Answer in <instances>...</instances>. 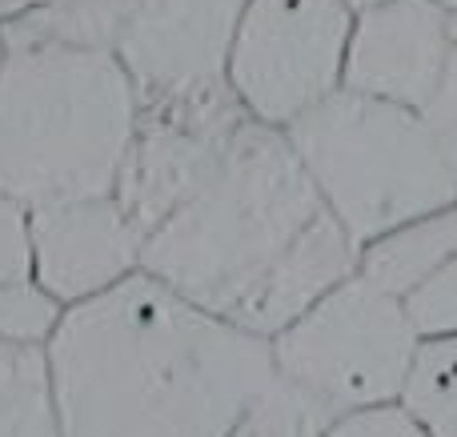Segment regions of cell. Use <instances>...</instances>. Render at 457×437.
Wrapping results in <instances>:
<instances>
[{
    "label": "cell",
    "mask_w": 457,
    "mask_h": 437,
    "mask_svg": "<svg viewBox=\"0 0 457 437\" xmlns=\"http://www.w3.org/2000/svg\"><path fill=\"white\" fill-rule=\"evenodd\" d=\"M450 257H457V205L373 241L357 257V273L381 285L386 293L405 297Z\"/></svg>",
    "instance_id": "obj_11"
},
{
    "label": "cell",
    "mask_w": 457,
    "mask_h": 437,
    "mask_svg": "<svg viewBox=\"0 0 457 437\" xmlns=\"http://www.w3.org/2000/svg\"><path fill=\"white\" fill-rule=\"evenodd\" d=\"M337 422L341 414L333 406H325L321 398L277 374L269 390L249 406V414L241 417L233 437H325Z\"/></svg>",
    "instance_id": "obj_14"
},
{
    "label": "cell",
    "mask_w": 457,
    "mask_h": 437,
    "mask_svg": "<svg viewBox=\"0 0 457 437\" xmlns=\"http://www.w3.org/2000/svg\"><path fill=\"white\" fill-rule=\"evenodd\" d=\"M32 281L72 309L141 273L145 237L112 197L72 201L29 213Z\"/></svg>",
    "instance_id": "obj_10"
},
{
    "label": "cell",
    "mask_w": 457,
    "mask_h": 437,
    "mask_svg": "<svg viewBox=\"0 0 457 437\" xmlns=\"http://www.w3.org/2000/svg\"><path fill=\"white\" fill-rule=\"evenodd\" d=\"M285 136L357 253L457 205L445 144L418 109L341 88Z\"/></svg>",
    "instance_id": "obj_4"
},
{
    "label": "cell",
    "mask_w": 457,
    "mask_h": 437,
    "mask_svg": "<svg viewBox=\"0 0 457 437\" xmlns=\"http://www.w3.org/2000/svg\"><path fill=\"white\" fill-rule=\"evenodd\" d=\"M437 4H445V8H450V12L457 16V0H437Z\"/></svg>",
    "instance_id": "obj_22"
},
{
    "label": "cell",
    "mask_w": 457,
    "mask_h": 437,
    "mask_svg": "<svg viewBox=\"0 0 457 437\" xmlns=\"http://www.w3.org/2000/svg\"><path fill=\"white\" fill-rule=\"evenodd\" d=\"M357 257L289 136L249 117L197 189L145 237L141 273L273 342L353 277Z\"/></svg>",
    "instance_id": "obj_1"
},
{
    "label": "cell",
    "mask_w": 457,
    "mask_h": 437,
    "mask_svg": "<svg viewBox=\"0 0 457 437\" xmlns=\"http://www.w3.org/2000/svg\"><path fill=\"white\" fill-rule=\"evenodd\" d=\"M245 120L249 112L228 85L137 101V133L112 201L141 237H149L197 189Z\"/></svg>",
    "instance_id": "obj_7"
},
{
    "label": "cell",
    "mask_w": 457,
    "mask_h": 437,
    "mask_svg": "<svg viewBox=\"0 0 457 437\" xmlns=\"http://www.w3.org/2000/svg\"><path fill=\"white\" fill-rule=\"evenodd\" d=\"M353 16L345 0H245L228 53V88L241 109L285 133L341 93Z\"/></svg>",
    "instance_id": "obj_6"
},
{
    "label": "cell",
    "mask_w": 457,
    "mask_h": 437,
    "mask_svg": "<svg viewBox=\"0 0 457 437\" xmlns=\"http://www.w3.org/2000/svg\"><path fill=\"white\" fill-rule=\"evenodd\" d=\"M426 117H429V125L437 128V136H442L445 157H450V169L457 177V48H453V64H450V77H445L442 96L434 101V109H429Z\"/></svg>",
    "instance_id": "obj_19"
},
{
    "label": "cell",
    "mask_w": 457,
    "mask_h": 437,
    "mask_svg": "<svg viewBox=\"0 0 457 437\" xmlns=\"http://www.w3.org/2000/svg\"><path fill=\"white\" fill-rule=\"evenodd\" d=\"M137 133V88L117 56L0 40V197L29 209L117 193Z\"/></svg>",
    "instance_id": "obj_3"
},
{
    "label": "cell",
    "mask_w": 457,
    "mask_h": 437,
    "mask_svg": "<svg viewBox=\"0 0 457 437\" xmlns=\"http://www.w3.org/2000/svg\"><path fill=\"white\" fill-rule=\"evenodd\" d=\"M45 4V0H0V24L4 21H16V16H24L29 8Z\"/></svg>",
    "instance_id": "obj_20"
},
{
    "label": "cell",
    "mask_w": 457,
    "mask_h": 437,
    "mask_svg": "<svg viewBox=\"0 0 457 437\" xmlns=\"http://www.w3.org/2000/svg\"><path fill=\"white\" fill-rule=\"evenodd\" d=\"M405 317H410L413 334L426 342H450L457 337V257L437 265L426 281L402 297Z\"/></svg>",
    "instance_id": "obj_16"
},
{
    "label": "cell",
    "mask_w": 457,
    "mask_h": 437,
    "mask_svg": "<svg viewBox=\"0 0 457 437\" xmlns=\"http://www.w3.org/2000/svg\"><path fill=\"white\" fill-rule=\"evenodd\" d=\"M245 0H125L109 56L137 101L185 96L228 85V53Z\"/></svg>",
    "instance_id": "obj_8"
},
{
    "label": "cell",
    "mask_w": 457,
    "mask_h": 437,
    "mask_svg": "<svg viewBox=\"0 0 457 437\" xmlns=\"http://www.w3.org/2000/svg\"><path fill=\"white\" fill-rule=\"evenodd\" d=\"M45 353L64 437H233L277 377L273 342L149 273L64 309Z\"/></svg>",
    "instance_id": "obj_2"
},
{
    "label": "cell",
    "mask_w": 457,
    "mask_h": 437,
    "mask_svg": "<svg viewBox=\"0 0 457 437\" xmlns=\"http://www.w3.org/2000/svg\"><path fill=\"white\" fill-rule=\"evenodd\" d=\"M32 277V225L29 209L0 197V285Z\"/></svg>",
    "instance_id": "obj_17"
},
{
    "label": "cell",
    "mask_w": 457,
    "mask_h": 437,
    "mask_svg": "<svg viewBox=\"0 0 457 437\" xmlns=\"http://www.w3.org/2000/svg\"><path fill=\"white\" fill-rule=\"evenodd\" d=\"M402 406L426 437H457V337L421 345L402 390Z\"/></svg>",
    "instance_id": "obj_13"
},
{
    "label": "cell",
    "mask_w": 457,
    "mask_h": 437,
    "mask_svg": "<svg viewBox=\"0 0 457 437\" xmlns=\"http://www.w3.org/2000/svg\"><path fill=\"white\" fill-rule=\"evenodd\" d=\"M61 317H64V305L56 297H48L32 277L0 285V342L48 350Z\"/></svg>",
    "instance_id": "obj_15"
},
{
    "label": "cell",
    "mask_w": 457,
    "mask_h": 437,
    "mask_svg": "<svg viewBox=\"0 0 457 437\" xmlns=\"http://www.w3.org/2000/svg\"><path fill=\"white\" fill-rule=\"evenodd\" d=\"M0 437H64L45 350L0 342Z\"/></svg>",
    "instance_id": "obj_12"
},
{
    "label": "cell",
    "mask_w": 457,
    "mask_h": 437,
    "mask_svg": "<svg viewBox=\"0 0 457 437\" xmlns=\"http://www.w3.org/2000/svg\"><path fill=\"white\" fill-rule=\"evenodd\" d=\"M325 437H426V430L413 422L410 409H405L402 401H394V406L345 414Z\"/></svg>",
    "instance_id": "obj_18"
},
{
    "label": "cell",
    "mask_w": 457,
    "mask_h": 437,
    "mask_svg": "<svg viewBox=\"0 0 457 437\" xmlns=\"http://www.w3.org/2000/svg\"><path fill=\"white\" fill-rule=\"evenodd\" d=\"M457 48V21L437 0H389L353 16L345 88L429 112Z\"/></svg>",
    "instance_id": "obj_9"
},
{
    "label": "cell",
    "mask_w": 457,
    "mask_h": 437,
    "mask_svg": "<svg viewBox=\"0 0 457 437\" xmlns=\"http://www.w3.org/2000/svg\"><path fill=\"white\" fill-rule=\"evenodd\" d=\"M421 337L402 297L353 273L305 317L273 337L277 374L297 382L341 417L402 401Z\"/></svg>",
    "instance_id": "obj_5"
},
{
    "label": "cell",
    "mask_w": 457,
    "mask_h": 437,
    "mask_svg": "<svg viewBox=\"0 0 457 437\" xmlns=\"http://www.w3.org/2000/svg\"><path fill=\"white\" fill-rule=\"evenodd\" d=\"M353 12H365V8H378V4H389V0H345Z\"/></svg>",
    "instance_id": "obj_21"
},
{
    "label": "cell",
    "mask_w": 457,
    "mask_h": 437,
    "mask_svg": "<svg viewBox=\"0 0 457 437\" xmlns=\"http://www.w3.org/2000/svg\"><path fill=\"white\" fill-rule=\"evenodd\" d=\"M453 21H457V16H453Z\"/></svg>",
    "instance_id": "obj_23"
}]
</instances>
